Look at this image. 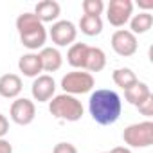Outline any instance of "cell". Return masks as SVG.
I'll use <instances>...</instances> for the list:
<instances>
[{"mask_svg": "<svg viewBox=\"0 0 153 153\" xmlns=\"http://www.w3.org/2000/svg\"><path fill=\"white\" fill-rule=\"evenodd\" d=\"M88 112L92 119L101 126H110L117 123L123 112V101L117 92L110 88H99L90 94L88 99Z\"/></svg>", "mask_w": 153, "mask_h": 153, "instance_id": "obj_1", "label": "cell"}, {"mask_svg": "<svg viewBox=\"0 0 153 153\" xmlns=\"http://www.w3.org/2000/svg\"><path fill=\"white\" fill-rule=\"evenodd\" d=\"M49 112L52 117H56L59 121L76 123L83 117L85 110H83V105L78 97L68 96V94H59L49 101Z\"/></svg>", "mask_w": 153, "mask_h": 153, "instance_id": "obj_2", "label": "cell"}, {"mask_svg": "<svg viewBox=\"0 0 153 153\" xmlns=\"http://www.w3.org/2000/svg\"><path fill=\"white\" fill-rule=\"evenodd\" d=\"M96 81H94V76L90 72L85 70H74V72H67L63 78H61V88L63 94L68 96H79V94H87L94 88Z\"/></svg>", "mask_w": 153, "mask_h": 153, "instance_id": "obj_3", "label": "cell"}, {"mask_svg": "<svg viewBox=\"0 0 153 153\" xmlns=\"http://www.w3.org/2000/svg\"><path fill=\"white\" fill-rule=\"evenodd\" d=\"M123 140L130 148H149L153 144V123L142 121L124 128Z\"/></svg>", "mask_w": 153, "mask_h": 153, "instance_id": "obj_4", "label": "cell"}, {"mask_svg": "<svg viewBox=\"0 0 153 153\" xmlns=\"http://www.w3.org/2000/svg\"><path fill=\"white\" fill-rule=\"evenodd\" d=\"M133 15V2L131 0H110L106 7V18L110 25L114 27H123L130 22Z\"/></svg>", "mask_w": 153, "mask_h": 153, "instance_id": "obj_5", "label": "cell"}, {"mask_svg": "<svg viewBox=\"0 0 153 153\" xmlns=\"http://www.w3.org/2000/svg\"><path fill=\"white\" fill-rule=\"evenodd\" d=\"M9 117L13 123L20 124V126H27L34 121L36 117V106L31 99L27 97H16L13 103H11V108H9Z\"/></svg>", "mask_w": 153, "mask_h": 153, "instance_id": "obj_6", "label": "cell"}, {"mask_svg": "<svg viewBox=\"0 0 153 153\" xmlns=\"http://www.w3.org/2000/svg\"><path fill=\"white\" fill-rule=\"evenodd\" d=\"M112 49L115 54L123 56V58H130L137 52L139 49V43H137V36L131 34L128 29H117L114 34H112Z\"/></svg>", "mask_w": 153, "mask_h": 153, "instance_id": "obj_7", "label": "cell"}, {"mask_svg": "<svg viewBox=\"0 0 153 153\" xmlns=\"http://www.w3.org/2000/svg\"><path fill=\"white\" fill-rule=\"evenodd\" d=\"M49 36H51L54 45L67 47V45H72L76 42V38H78V29H76V25L70 20H58V22L52 24V27L49 31Z\"/></svg>", "mask_w": 153, "mask_h": 153, "instance_id": "obj_8", "label": "cell"}, {"mask_svg": "<svg viewBox=\"0 0 153 153\" xmlns=\"http://www.w3.org/2000/svg\"><path fill=\"white\" fill-rule=\"evenodd\" d=\"M31 94L34 97V101L38 103H47L54 97L56 94V81L52 76L49 74H40L38 78H34L33 87H31Z\"/></svg>", "mask_w": 153, "mask_h": 153, "instance_id": "obj_9", "label": "cell"}, {"mask_svg": "<svg viewBox=\"0 0 153 153\" xmlns=\"http://www.w3.org/2000/svg\"><path fill=\"white\" fill-rule=\"evenodd\" d=\"M59 13H61V6L56 2V0H42V2H38L36 7H34V15L42 24L58 22Z\"/></svg>", "mask_w": 153, "mask_h": 153, "instance_id": "obj_10", "label": "cell"}, {"mask_svg": "<svg viewBox=\"0 0 153 153\" xmlns=\"http://www.w3.org/2000/svg\"><path fill=\"white\" fill-rule=\"evenodd\" d=\"M22 92V79L18 74L0 76V96L6 99H16Z\"/></svg>", "mask_w": 153, "mask_h": 153, "instance_id": "obj_11", "label": "cell"}, {"mask_svg": "<svg viewBox=\"0 0 153 153\" xmlns=\"http://www.w3.org/2000/svg\"><path fill=\"white\" fill-rule=\"evenodd\" d=\"M18 68L24 76L27 78H38L40 72H43L42 68V61H40V54L36 52H27L18 59Z\"/></svg>", "mask_w": 153, "mask_h": 153, "instance_id": "obj_12", "label": "cell"}, {"mask_svg": "<svg viewBox=\"0 0 153 153\" xmlns=\"http://www.w3.org/2000/svg\"><path fill=\"white\" fill-rule=\"evenodd\" d=\"M20 36V42L25 49L29 51H38V49H43L45 47V42H47V31L45 27H38V29H33V31H27L24 34H18Z\"/></svg>", "mask_w": 153, "mask_h": 153, "instance_id": "obj_13", "label": "cell"}, {"mask_svg": "<svg viewBox=\"0 0 153 153\" xmlns=\"http://www.w3.org/2000/svg\"><path fill=\"white\" fill-rule=\"evenodd\" d=\"M40 61H42V68L45 72H56L61 68L63 56L56 47H43L40 52Z\"/></svg>", "mask_w": 153, "mask_h": 153, "instance_id": "obj_14", "label": "cell"}, {"mask_svg": "<svg viewBox=\"0 0 153 153\" xmlns=\"http://www.w3.org/2000/svg\"><path fill=\"white\" fill-rule=\"evenodd\" d=\"M88 45L87 43H72L68 52H67V61L74 67V68H81L85 70V63H87V56H88Z\"/></svg>", "mask_w": 153, "mask_h": 153, "instance_id": "obj_15", "label": "cell"}, {"mask_svg": "<svg viewBox=\"0 0 153 153\" xmlns=\"http://www.w3.org/2000/svg\"><path fill=\"white\" fill-rule=\"evenodd\" d=\"M153 25V15L149 11H142L139 15H133L130 18V33L131 34H144L151 29Z\"/></svg>", "mask_w": 153, "mask_h": 153, "instance_id": "obj_16", "label": "cell"}, {"mask_svg": "<svg viewBox=\"0 0 153 153\" xmlns=\"http://www.w3.org/2000/svg\"><path fill=\"white\" fill-rule=\"evenodd\" d=\"M149 96H151V90H149V87H148L146 83H142V81H137L133 87H130L128 90H124L126 101H128L130 105H133V106H139V105H140L142 101H146Z\"/></svg>", "mask_w": 153, "mask_h": 153, "instance_id": "obj_17", "label": "cell"}, {"mask_svg": "<svg viewBox=\"0 0 153 153\" xmlns=\"http://www.w3.org/2000/svg\"><path fill=\"white\" fill-rule=\"evenodd\" d=\"M106 67V54L103 49L99 47H90L88 49V56H87V63H85V70L88 72H101Z\"/></svg>", "mask_w": 153, "mask_h": 153, "instance_id": "obj_18", "label": "cell"}, {"mask_svg": "<svg viewBox=\"0 0 153 153\" xmlns=\"http://www.w3.org/2000/svg\"><path fill=\"white\" fill-rule=\"evenodd\" d=\"M112 79H114V83H115L119 88H123V90H128L130 87H133V85L139 81L137 76H135V72H133L131 68H128V67L115 68V70L112 72Z\"/></svg>", "mask_w": 153, "mask_h": 153, "instance_id": "obj_19", "label": "cell"}, {"mask_svg": "<svg viewBox=\"0 0 153 153\" xmlns=\"http://www.w3.org/2000/svg\"><path fill=\"white\" fill-rule=\"evenodd\" d=\"M79 29L83 34L87 36H97L101 34L103 31V20L101 16H88V15H83L81 20H79Z\"/></svg>", "mask_w": 153, "mask_h": 153, "instance_id": "obj_20", "label": "cell"}, {"mask_svg": "<svg viewBox=\"0 0 153 153\" xmlns=\"http://www.w3.org/2000/svg\"><path fill=\"white\" fill-rule=\"evenodd\" d=\"M43 24L36 18L34 13H22L18 18H16V31L18 34H24L27 31H33V29H38L42 27Z\"/></svg>", "mask_w": 153, "mask_h": 153, "instance_id": "obj_21", "label": "cell"}, {"mask_svg": "<svg viewBox=\"0 0 153 153\" xmlns=\"http://www.w3.org/2000/svg\"><path fill=\"white\" fill-rule=\"evenodd\" d=\"M83 13L88 16H101V13L105 11V4L103 0H83Z\"/></svg>", "mask_w": 153, "mask_h": 153, "instance_id": "obj_22", "label": "cell"}, {"mask_svg": "<svg viewBox=\"0 0 153 153\" xmlns=\"http://www.w3.org/2000/svg\"><path fill=\"white\" fill-rule=\"evenodd\" d=\"M135 108H137L142 115H146L148 119H149V117H153V94H151L146 101H142L139 106H135Z\"/></svg>", "mask_w": 153, "mask_h": 153, "instance_id": "obj_23", "label": "cell"}, {"mask_svg": "<svg viewBox=\"0 0 153 153\" xmlns=\"http://www.w3.org/2000/svg\"><path fill=\"white\" fill-rule=\"evenodd\" d=\"M52 153H78V148L72 142H58L52 148Z\"/></svg>", "mask_w": 153, "mask_h": 153, "instance_id": "obj_24", "label": "cell"}, {"mask_svg": "<svg viewBox=\"0 0 153 153\" xmlns=\"http://www.w3.org/2000/svg\"><path fill=\"white\" fill-rule=\"evenodd\" d=\"M7 131H9V121L6 115L0 114V139H4L7 135Z\"/></svg>", "mask_w": 153, "mask_h": 153, "instance_id": "obj_25", "label": "cell"}, {"mask_svg": "<svg viewBox=\"0 0 153 153\" xmlns=\"http://www.w3.org/2000/svg\"><path fill=\"white\" fill-rule=\"evenodd\" d=\"M0 153H13V146L9 140L0 139Z\"/></svg>", "mask_w": 153, "mask_h": 153, "instance_id": "obj_26", "label": "cell"}, {"mask_svg": "<svg viewBox=\"0 0 153 153\" xmlns=\"http://www.w3.org/2000/svg\"><path fill=\"white\" fill-rule=\"evenodd\" d=\"M108 153H131L130 148H124V146H115L114 149H110Z\"/></svg>", "mask_w": 153, "mask_h": 153, "instance_id": "obj_27", "label": "cell"}, {"mask_svg": "<svg viewBox=\"0 0 153 153\" xmlns=\"http://www.w3.org/2000/svg\"><path fill=\"white\" fill-rule=\"evenodd\" d=\"M139 6L142 9H153V2H139Z\"/></svg>", "mask_w": 153, "mask_h": 153, "instance_id": "obj_28", "label": "cell"}, {"mask_svg": "<svg viewBox=\"0 0 153 153\" xmlns=\"http://www.w3.org/2000/svg\"><path fill=\"white\" fill-rule=\"evenodd\" d=\"M101 153H108V151H101Z\"/></svg>", "mask_w": 153, "mask_h": 153, "instance_id": "obj_29", "label": "cell"}]
</instances>
